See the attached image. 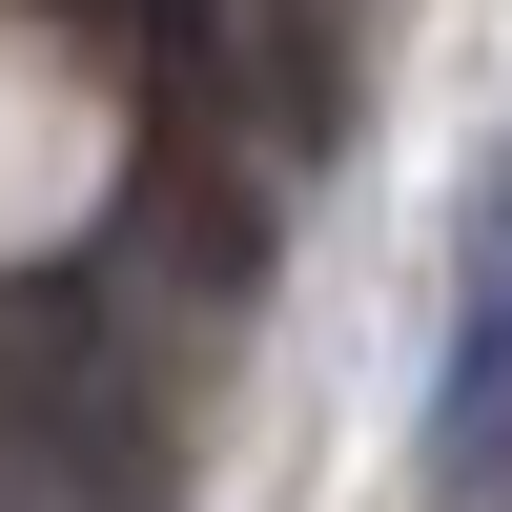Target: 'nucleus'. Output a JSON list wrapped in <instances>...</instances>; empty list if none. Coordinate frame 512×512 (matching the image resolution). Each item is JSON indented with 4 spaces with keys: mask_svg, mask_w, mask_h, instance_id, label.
I'll use <instances>...</instances> for the list:
<instances>
[{
    "mask_svg": "<svg viewBox=\"0 0 512 512\" xmlns=\"http://www.w3.org/2000/svg\"><path fill=\"white\" fill-rule=\"evenodd\" d=\"M512 472V185H472V246H451V369H431V492Z\"/></svg>",
    "mask_w": 512,
    "mask_h": 512,
    "instance_id": "nucleus-2",
    "label": "nucleus"
},
{
    "mask_svg": "<svg viewBox=\"0 0 512 512\" xmlns=\"http://www.w3.org/2000/svg\"><path fill=\"white\" fill-rule=\"evenodd\" d=\"M0 431L41 451L82 512H164V431H144V390H123V349L41 287V308H0Z\"/></svg>",
    "mask_w": 512,
    "mask_h": 512,
    "instance_id": "nucleus-1",
    "label": "nucleus"
}]
</instances>
